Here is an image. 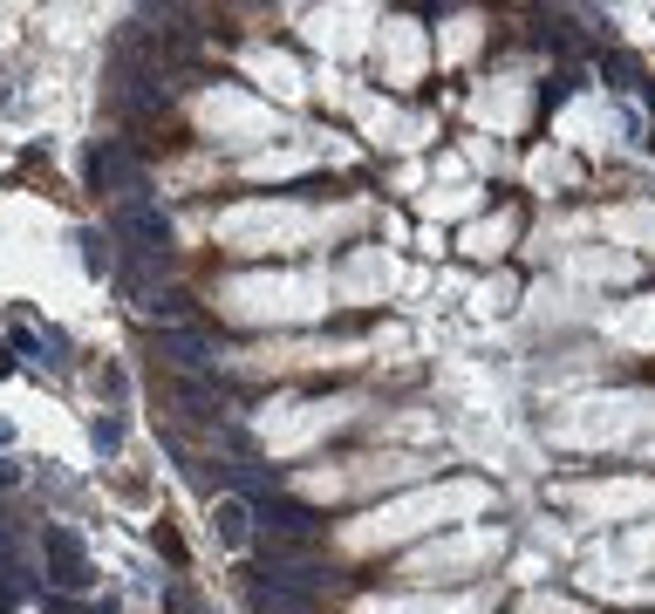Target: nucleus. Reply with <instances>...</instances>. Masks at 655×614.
Returning <instances> with one entry per match:
<instances>
[{
  "label": "nucleus",
  "instance_id": "1",
  "mask_svg": "<svg viewBox=\"0 0 655 614\" xmlns=\"http://www.w3.org/2000/svg\"><path fill=\"white\" fill-rule=\"evenodd\" d=\"M116 232L137 239L144 253H171V239H178L171 219H164V205H151V198H123V205H116Z\"/></svg>",
  "mask_w": 655,
  "mask_h": 614
},
{
  "label": "nucleus",
  "instance_id": "2",
  "mask_svg": "<svg viewBox=\"0 0 655 614\" xmlns=\"http://www.w3.org/2000/svg\"><path fill=\"white\" fill-rule=\"evenodd\" d=\"M89 185H96V192L144 198V171H137V157L123 151V144H96V151H89Z\"/></svg>",
  "mask_w": 655,
  "mask_h": 614
},
{
  "label": "nucleus",
  "instance_id": "3",
  "mask_svg": "<svg viewBox=\"0 0 655 614\" xmlns=\"http://www.w3.org/2000/svg\"><path fill=\"white\" fill-rule=\"evenodd\" d=\"M253 512L267 519L273 533H287V539H314V533H321V519H314V505H301V499H273V492H267V499L253 505Z\"/></svg>",
  "mask_w": 655,
  "mask_h": 614
},
{
  "label": "nucleus",
  "instance_id": "4",
  "mask_svg": "<svg viewBox=\"0 0 655 614\" xmlns=\"http://www.w3.org/2000/svg\"><path fill=\"white\" fill-rule=\"evenodd\" d=\"M164 355H171L178 369H192V376H205V369H219V348L205 342L198 328H171V335H164Z\"/></svg>",
  "mask_w": 655,
  "mask_h": 614
},
{
  "label": "nucleus",
  "instance_id": "5",
  "mask_svg": "<svg viewBox=\"0 0 655 614\" xmlns=\"http://www.w3.org/2000/svg\"><path fill=\"white\" fill-rule=\"evenodd\" d=\"M212 533H219V546H226V553H246V546H253V505H246V499H219V512H212Z\"/></svg>",
  "mask_w": 655,
  "mask_h": 614
},
{
  "label": "nucleus",
  "instance_id": "6",
  "mask_svg": "<svg viewBox=\"0 0 655 614\" xmlns=\"http://www.w3.org/2000/svg\"><path fill=\"white\" fill-rule=\"evenodd\" d=\"M48 560H62V574H55L62 587H76V594L89 587V560H82V539L69 533V526H55V533H48Z\"/></svg>",
  "mask_w": 655,
  "mask_h": 614
},
{
  "label": "nucleus",
  "instance_id": "7",
  "mask_svg": "<svg viewBox=\"0 0 655 614\" xmlns=\"http://www.w3.org/2000/svg\"><path fill=\"white\" fill-rule=\"evenodd\" d=\"M144 314H171V321H178V314H185V294H151Z\"/></svg>",
  "mask_w": 655,
  "mask_h": 614
},
{
  "label": "nucleus",
  "instance_id": "8",
  "mask_svg": "<svg viewBox=\"0 0 655 614\" xmlns=\"http://www.w3.org/2000/svg\"><path fill=\"white\" fill-rule=\"evenodd\" d=\"M89 444H96V451H116V423L96 417V423H89Z\"/></svg>",
  "mask_w": 655,
  "mask_h": 614
},
{
  "label": "nucleus",
  "instance_id": "9",
  "mask_svg": "<svg viewBox=\"0 0 655 614\" xmlns=\"http://www.w3.org/2000/svg\"><path fill=\"white\" fill-rule=\"evenodd\" d=\"M0 485H21V464L14 458H0Z\"/></svg>",
  "mask_w": 655,
  "mask_h": 614
},
{
  "label": "nucleus",
  "instance_id": "10",
  "mask_svg": "<svg viewBox=\"0 0 655 614\" xmlns=\"http://www.w3.org/2000/svg\"><path fill=\"white\" fill-rule=\"evenodd\" d=\"M649 110H655V89H649Z\"/></svg>",
  "mask_w": 655,
  "mask_h": 614
}]
</instances>
